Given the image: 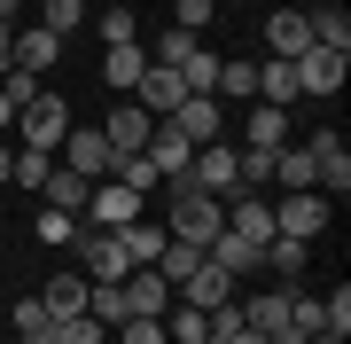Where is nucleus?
<instances>
[{
  "mask_svg": "<svg viewBox=\"0 0 351 344\" xmlns=\"http://www.w3.org/2000/svg\"><path fill=\"white\" fill-rule=\"evenodd\" d=\"M172 188H203V196H219V204H226V196L242 188V172H234V149H226V141L195 149V157H188V172H180Z\"/></svg>",
  "mask_w": 351,
  "mask_h": 344,
  "instance_id": "obj_4",
  "label": "nucleus"
},
{
  "mask_svg": "<svg viewBox=\"0 0 351 344\" xmlns=\"http://www.w3.org/2000/svg\"><path fill=\"white\" fill-rule=\"evenodd\" d=\"M63 172L110 180V141H101V126H71V133H63Z\"/></svg>",
  "mask_w": 351,
  "mask_h": 344,
  "instance_id": "obj_11",
  "label": "nucleus"
},
{
  "mask_svg": "<svg viewBox=\"0 0 351 344\" xmlns=\"http://www.w3.org/2000/svg\"><path fill=\"white\" fill-rule=\"evenodd\" d=\"M8 165H16V149H8V141H0V188H8Z\"/></svg>",
  "mask_w": 351,
  "mask_h": 344,
  "instance_id": "obj_47",
  "label": "nucleus"
},
{
  "mask_svg": "<svg viewBox=\"0 0 351 344\" xmlns=\"http://www.w3.org/2000/svg\"><path fill=\"white\" fill-rule=\"evenodd\" d=\"M117 344H172V336H164V321H117Z\"/></svg>",
  "mask_w": 351,
  "mask_h": 344,
  "instance_id": "obj_43",
  "label": "nucleus"
},
{
  "mask_svg": "<svg viewBox=\"0 0 351 344\" xmlns=\"http://www.w3.org/2000/svg\"><path fill=\"white\" fill-rule=\"evenodd\" d=\"M141 219V196L125 180H94L86 188V211H78V227H133Z\"/></svg>",
  "mask_w": 351,
  "mask_h": 344,
  "instance_id": "obj_6",
  "label": "nucleus"
},
{
  "mask_svg": "<svg viewBox=\"0 0 351 344\" xmlns=\"http://www.w3.org/2000/svg\"><path fill=\"white\" fill-rule=\"evenodd\" d=\"M313 344H343V336H313Z\"/></svg>",
  "mask_w": 351,
  "mask_h": 344,
  "instance_id": "obj_50",
  "label": "nucleus"
},
{
  "mask_svg": "<svg viewBox=\"0 0 351 344\" xmlns=\"http://www.w3.org/2000/svg\"><path fill=\"white\" fill-rule=\"evenodd\" d=\"M320 227H328V196H320V188H297V196H281V204H274V235L313 242Z\"/></svg>",
  "mask_w": 351,
  "mask_h": 344,
  "instance_id": "obj_8",
  "label": "nucleus"
},
{
  "mask_svg": "<svg viewBox=\"0 0 351 344\" xmlns=\"http://www.w3.org/2000/svg\"><path fill=\"white\" fill-rule=\"evenodd\" d=\"M203 258H211L219 274H234V282H242V274H258V266H265V242L234 235V227H219V235H211V251H203Z\"/></svg>",
  "mask_w": 351,
  "mask_h": 344,
  "instance_id": "obj_13",
  "label": "nucleus"
},
{
  "mask_svg": "<svg viewBox=\"0 0 351 344\" xmlns=\"http://www.w3.org/2000/svg\"><path fill=\"white\" fill-rule=\"evenodd\" d=\"M274 188H281V196L313 188V149H297V141H289V149H274Z\"/></svg>",
  "mask_w": 351,
  "mask_h": 344,
  "instance_id": "obj_25",
  "label": "nucleus"
},
{
  "mask_svg": "<svg viewBox=\"0 0 351 344\" xmlns=\"http://www.w3.org/2000/svg\"><path fill=\"white\" fill-rule=\"evenodd\" d=\"M304 24H313V47H343L351 55V16L343 8H304Z\"/></svg>",
  "mask_w": 351,
  "mask_h": 344,
  "instance_id": "obj_29",
  "label": "nucleus"
},
{
  "mask_svg": "<svg viewBox=\"0 0 351 344\" xmlns=\"http://www.w3.org/2000/svg\"><path fill=\"white\" fill-rule=\"evenodd\" d=\"M86 188H94V180H86V172H63V165H55L47 180H39V196H47V211H71V219L86 211Z\"/></svg>",
  "mask_w": 351,
  "mask_h": 344,
  "instance_id": "obj_22",
  "label": "nucleus"
},
{
  "mask_svg": "<svg viewBox=\"0 0 351 344\" xmlns=\"http://www.w3.org/2000/svg\"><path fill=\"white\" fill-rule=\"evenodd\" d=\"M0 344H24V336H0Z\"/></svg>",
  "mask_w": 351,
  "mask_h": 344,
  "instance_id": "obj_51",
  "label": "nucleus"
},
{
  "mask_svg": "<svg viewBox=\"0 0 351 344\" xmlns=\"http://www.w3.org/2000/svg\"><path fill=\"white\" fill-rule=\"evenodd\" d=\"M16 126H24V149H47V157H55V149H63V133H71V102L39 87L32 102L16 110Z\"/></svg>",
  "mask_w": 351,
  "mask_h": 344,
  "instance_id": "obj_2",
  "label": "nucleus"
},
{
  "mask_svg": "<svg viewBox=\"0 0 351 344\" xmlns=\"http://www.w3.org/2000/svg\"><path fill=\"white\" fill-rule=\"evenodd\" d=\"M141 71H149V47H141V39H133V47H110V55H101V78H110L117 94H133V87H141Z\"/></svg>",
  "mask_w": 351,
  "mask_h": 344,
  "instance_id": "obj_23",
  "label": "nucleus"
},
{
  "mask_svg": "<svg viewBox=\"0 0 351 344\" xmlns=\"http://www.w3.org/2000/svg\"><path fill=\"white\" fill-rule=\"evenodd\" d=\"M304 149H313V188H328L343 204L351 196V149H343V133H313Z\"/></svg>",
  "mask_w": 351,
  "mask_h": 344,
  "instance_id": "obj_7",
  "label": "nucleus"
},
{
  "mask_svg": "<svg viewBox=\"0 0 351 344\" xmlns=\"http://www.w3.org/2000/svg\"><path fill=\"white\" fill-rule=\"evenodd\" d=\"M16 126V102H8V94H0V133H8Z\"/></svg>",
  "mask_w": 351,
  "mask_h": 344,
  "instance_id": "obj_48",
  "label": "nucleus"
},
{
  "mask_svg": "<svg viewBox=\"0 0 351 344\" xmlns=\"http://www.w3.org/2000/svg\"><path fill=\"white\" fill-rule=\"evenodd\" d=\"M141 157L156 165V180H180V172H188V157H195V141L180 133V126H164V117H156V126H149V149H141Z\"/></svg>",
  "mask_w": 351,
  "mask_h": 344,
  "instance_id": "obj_14",
  "label": "nucleus"
},
{
  "mask_svg": "<svg viewBox=\"0 0 351 344\" xmlns=\"http://www.w3.org/2000/svg\"><path fill=\"white\" fill-rule=\"evenodd\" d=\"M265 344H313V336H304V329H274V336H265Z\"/></svg>",
  "mask_w": 351,
  "mask_h": 344,
  "instance_id": "obj_46",
  "label": "nucleus"
},
{
  "mask_svg": "<svg viewBox=\"0 0 351 344\" xmlns=\"http://www.w3.org/2000/svg\"><path fill=\"white\" fill-rule=\"evenodd\" d=\"M211 94H226V102H250L258 94V63H219V87Z\"/></svg>",
  "mask_w": 351,
  "mask_h": 344,
  "instance_id": "obj_37",
  "label": "nucleus"
},
{
  "mask_svg": "<svg viewBox=\"0 0 351 344\" xmlns=\"http://www.w3.org/2000/svg\"><path fill=\"white\" fill-rule=\"evenodd\" d=\"M242 133H250V149H289V110L258 102V110H250V126H242Z\"/></svg>",
  "mask_w": 351,
  "mask_h": 344,
  "instance_id": "obj_27",
  "label": "nucleus"
},
{
  "mask_svg": "<svg viewBox=\"0 0 351 344\" xmlns=\"http://www.w3.org/2000/svg\"><path fill=\"white\" fill-rule=\"evenodd\" d=\"M258 102H274V110H297V102H304V94H297V63L265 55V63H258Z\"/></svg>",
  "mask_w": 351,
  "mask_h": 344,
  "instance_id": "obj_21",
  "label": "nucleus"
},
{
  "mask_svg": "<svg viewBox=\"0 0 351 344\" xmlns=\"http://www.w3.org/2000/svg\"><path fill=\"white\" fill-rule=\"evenodd\" d=\"M101 344H117V336H101Z\"/></svg>",
  "mask_w": 351,
  "mask_h": 344,
  "instance_id": "obj_52",
  "label": "nucleus"
},
{
  "mask_svg": "<svg viewBox=\"0 0 351 344\" xmlns=\"http://www.w3.org/2000/svg\"><path fill=\"white\" fill-rule=\"evenodd\" d=\"M16 8H24V0H0V24H16Z\"/></svg>",
  "mask_w": 351,
  "mask_h": 344,
  "instance_id": "obj_49",
  "label": "nucleus"
},
{
  "mask_svg": "<svg viewBox=\"0 0 351 344\" xmlns=\"http://www.w3.org/2000/svg\"><path fill=\"white\" fill-rule=\"evenodd\" d=\"M180 78H188V94H211V87H219V55H211V47H195L188 63H180Z\"/></svg>",
  "mask_w": 351,
  "mask_h": 344,
  "instance_id": "obj_39",
  "label": "nucleus"
},
{
  "mask_svg": "<svg viewBox=\"0 0 351 344\" xmlns=\"http://www.w3.org/2000/svg\"><path fill=\"white\" fill-rule=\"evenodd\" d=\"M164 126H180V133L195 141V149H211V141L226 133V126H219V102H211V94H188V102H180L172 117H164Z\"/></svg>",
  "mask_w": 351,
  "mask_h": 344,
  "instance_id": "obj_19",
  "label": "nucleus"
},
{
  "mask_svg": "<svg viewBox=\"0 0 351 344\" xmlns=\"http://www.w3.org/2000/svg\"><path fill=\"white\" fill-rule=\"evenodd\" d=\"M195 266H203V251H195V242H180V235H172V242H164V251H156V274L172 282V290H180V282H188Z\"/></svg>",
  "mask_w": 351,
  "mask_h": 344,
  "instance_id": "obj_31",
  "label": "nucleus"
},
{
  "mask_svg": "<svg viewBox=\"0 0 351 344\" xmlns=\"http://www.w3.org/2000/svg\"><path fill=\"white\" fill-rule=\"evenodd\" d=\"M78 251H86V282H101V290L133 274V251H125L117 227H78Z\"/></svg>",
  "mask_w": 351,
  "mask_h": 344,
  "instance_id": "obj_5",
  "label": "nucleus"
},
{
  "mask_svg": "<svg viewBox=\"0 0 351 344\" xmlns=\"http://www.w3.org/2000/svg\"><path fill=\"white\" fill-rule=\"evenodd\" d=\"M304 47H313V24H304V8H274V24H265V55L297 63Z\"/></svg>",
  "mask_w": 351,
  "mask_h": 344,
  "instance_id": "obj_18",
  "label": "nucleus"
},
{
  "mask_svg": "<svg viewBox=\"0 0 351 344\" xmlns=\"http://www.w3.org/2000/svg\"><path fill=\"white\" fill-rule=\"evenodd\" d=\"M172 24L203 39V32H211V0H172Z\"/></svg>",
  "mask_w": 351,
  "mask_h": 344,
  "instance_id": "obj_42",
  "label": "nucleus"
},
{
  "mask_svg": "<svg viewBox=\"0 0 351 344\" xmlns=\"http://www.w3.org/2000/svg\"><path fill=\"white\" fill-rule=\"evenodd\" d=\"M219 227H226V204H219V196H203V188H172V219H164V235H180V242H195V251H211Z\"/></svg>",
  "mask_w": 351,
  "mask_h": 344,
  "instance_id": "obj_1",
  "label": "nucleus"
},
{
  "mask_svg": "<svg viewBox=\"0 0 351 344\" xmlns=\"http://www.w3.org/2000/svg\"><path fill=\"white\" fill-rule=\"evenodd\" d=\"M47 172H55V157H47V149H16V165H8V180H24V188H39Z\"/></svg>",
  "mask_w": 351,
  "mask_h": 344,
  "instance_id": "obj_40",
  "label": "nucleus"
},
{
  "mask_svg": "<svg viewBox=\"0 0 351 344\" xmlns=\"http://www.w3.org/2000/svg\"><path fill=\"white\" fill-rule=\"evenodd\" d=\"M242 306V321H250L258 336H274V329H289V306H297V282H281V290H265V297H234Z\"/></svg>",
  "mask_w": 351,
  "mask_h": 344,
  "instance_id": "obj_17",
  "label": "nucleus"
},
{
  "mask_svg": "<svg viewBox=\"0 0 351 344\" xmlns=\"http://www.w3.org/2000/svg\"><path fill=\"white\" fill-rule=\"evenodd\" d=\"M164 336H172V344H203V336H211V313H195V306L172 297V306H164Z\"/></svg>",
  "mask_w": 351,
  "mask_h": 344,
  "instance_id": "obj_28",
  "label": "nucleus"
},
{
  "mask_svg": "<svg viewBox=\"0 0 351 344\" xmlns=\"http://www.w3.org/2000/svg\"><path fill=\"white\" fill-rule=\"evenodd\" d=\"M226 227H234V235H250V242H274V196L234 188V196H226Z\"/></svg>",
  "mask_w": 351,
  "mask_h": 344,
  "instance_id": "obj_15",
  "label": "nucleus"
},
{
  "mask_svg": "<svg viewBox=\"0 0 351 344\" xmlns=\"http://www.w3.org/2000/svg\"><path fill=\"white\" fill-rule=\"evenodd\" d=\"M328 306V336H351V290H336V297H320Z\"/></svg>",
  "mask_w": 351,
  "mask_h": 344,
  "instance_id": "obj_44",
  "label": "nucleus"
},
{
  "mask_svg": "<svg viewBox=\"0 0 351 344\" xmlns=\"http://www.w3.org/2000/svg\"><path fill=\"white\" fill-rule=\"evenodd\" d=\"M149 126H156V117L141 110V102H125V110H110V117H101V141H110V165H117V157H133V149H149Z\"/></svg>",
  "mask_w": 351,
  "mask_h": 344,
  "instance_id": "obj_12",
  "label": "nucleus"
},
{
  "mask_svg": "<svg viewBox=\"0 0 351 344\" xmlns=\"http://www.w3.org/2000/svg\"><path fill=\"white\" fill-rule=\"evenodd\" d=\"M47 329H55L47 297H16V306H8V336H24V344H47Z\"/></svg>",
  "mask_w": 351,
  "mask_h": 344,
  "instance_id": "obj_24",
  "label": "nucleus"
},
{
  "mask_svg": "<svg viewBox=\"0 0 351 344\" xmlns=\"http://www.w3.org/2000/svg\"><path fill=\"white\" fill-rule=\"evenodd\" d=\"M55 55H63V39H55L47 24H32V32H16V71H32V78H47V71H55Z\"/></svg>",
  "mask_w": 351,
  "mask_h": 344,
  "instance_id": "obj_20",
  "label": "nucleus"
},
{
  "mask_svg": "<svg viewBox=\"0 0 351 344\" xmlns=\"http://www.w3.org/2000/svg\"><path fill=\"white\" fill-rule=\"evenodd\" d=\"M133 94H141V110H149V117H172L180 102H188V78H180V71H164V63H149Z\"/></svg>",
  "mask_w": 351,
  "mask_h": 344,
  "instance_id": "obj_16",
  "label": "nucleus"
},
{
  "mask_svg": "<svg viewBox=\"0 0 351 344\" xmlns=\"http://www.w3.org/2000/svg\"><path fill=\"white\" fill-rule=\"evenodd\" d=\"M343 78H351V55L343 47H304L297 55V94H304V102H336Z\"/></svg>",
  "mask_w": 351,
  "mask_h": 344,
  "instance_id": "obj_3",
  "label": "nucleus"
},
{
  "mask_svg": "<svg viewBox=\"0 0 351 344\" xmlns=\"http://www.w3.org/2000/svg\"><path fill=\"white\" fill-rule=\"evenodd\" d=\"M117 297H125V321H164V306H172V282H164L156 266H133L125 282H117Z\"/></svg>",
  "mask_w": 351,
  "mask_h": 344,
  "instance_id": "obj_9",
  "label": "nucleus"
},
{
  "mask_svg": "<svg viewBox=\"0 0 351 344\" xmlns=\"http://www.w3.org/2000/svg\"><path fill=\"white\" fill-rule=\"evenodd\" d=\"M117 235H125V251H133V266H156V251H164V242H172V235H164V227H149V219H133V227H117Z\"/></svg>",
  "mask_w": 351,
  "mask_h": 344,
  "instance_id": "obj_34",
  "label": "nucleus"
},
{
  "mask_svg": "<svg viewBox=\"0 0 351 344\" xmlns=\"http://www.w3.org/2000/svg\"><path fill=\"white\" fill-rule=\"evenodd\" d=\"M32 235H39V242H78V219H71V211H47V204H39Z\"/></svg>",
  "mask_w": 351,
  "mask_h": 344,
  "instance_id": "obj_41",
  "label": "nucleus"
},
{
  "mask_svg": "<svg viewBox=\"0 0 351 344\" xmlns=\"http://www.w3.org/2000/svg\"><path fill=\"white\" fill-rule=\"evenodd\" d=\"M94 32H101V47H133V39H141L133 8H101V16H94Z\"/></svg>",
  "mask_w": 351,
  "mask_h": 344,
  "instance_id": "obj_36",
  "label": "nucleus"
},
{
  "mask_svg": "<svg viewBox=\"0 0 351 344\" xmlns=\"http://www.w3.org/2000/svg\"><path fill=\"white\" fill-rule=\"evenodd\" d=\"M203 344H265V336L242 321V306H219V313H211V336H203Z\"/></svg>",
  "mask_w": 351,
  "mask_h": 344,
  "instance_id": "obj_32",
  "label": "nucleus"
},
{
  "mask_svg": "<svg viewBox=\"0 0 351 344\" xmlns=\"http://www.w3.org/2000/svg\"><path fill=\"white\" fill-rule=\"evenodd\" d=\"M195 47H203L195 32H180V24H164V32H156V47H149V63H164V71H180V63H188Z\"/></svg>",
  "mask_w": 351,
  "mask_h": 344,
  "instance_id": "obj_30",
  "label": "nucleus"
},
{
  "mask_svg": "<svg viewBox=\"0 0 351 344\" xmlns=\"http://www.w3.org/2000/svg\"><path fill=\"white\" fill-rule=\"evenodd\" d=\"M0 94H8V102H16V110H24V102H32V94H39V78H32V71H8V78H0Z\"/></svg>",
  "mask_w": 351,
  "mask_h": 344,
  "instance_id": "obj_45",
  "label": "nucleus"
},
{
  "mask_svg": "<svg viewBox=\"0 0 351 344\" xmlns=\"http://www.w3.org/2000/svg\"><path fill=\"white\" fill-rule=\"evenodd\" d=\"M304 251H313V242H297V235H274V242H265V266H274L281 282H297V274H304Z\"/></svg>",
  "mask_w": 351,
  "mask_h": 344,
  "instance_id": "obj_33",
  "label": "nucleus"
},
{
  "mask_svg": "<svg viewBox=\"0 0 351 344\" xmlns=\"http://www.w3.org/2000/svg\"><path fill=\"white\" fill-rule=\"evenodd\" d=\"M39 24H47L55 39H71L78 24H86V0H39Z\"/></svg>",
  "mask_w": 351,
  "mask_h": 344,
  "instance_id": "obj_35",
  "label": "nucleus"
},
{
  "mask_svg": "<svg viewBox=\"0 0 351 344\" xmlns=\"http://www.w3.org/2000/svg\"><path fill=\"white\" fill-rule=\"evenodd\" d=\"M234 290H242V282H234V274H219L211 258H203V266L180 282L172 297H180V306H195V313H219V306H234Z\"/></svg>",
  "mask_w": 351,
  "mask_h": 344,
  "instance_id": "obj_10",
  "label": "nucleus"
},
{
  "mask_svg": "<svg viewBox=\"0 0 351 344\" xmlns=\"http://www.w3.org/2000/svg\"><path fill=\"white\" fill-rule=\"evenodd\" d=\"M86 290H94L86 274H55L39 297H47V313H55V321H71V313H86Z\"/></svg>",
  "mask_w": 351,
  "mask_h": 344,
  "instance_id": "obj_26",
  "label": "nucleus"
},
{
  "mask_svg": "<svg viewBox=\"0 0 351 344\" xmlns=\"http://www.w3.org/2000/svg\"><path fill=\"white\" fill-rule=\"evenodd\" d=\"M101 336H110V329H101L94 313H71V321H55V329H47V344H101Z\"/></svg>",
  "mask_w": 351,
  "mask_h": 344,
  "instance_id": "obj_38",
  "label": "nucleus"
}]
</instances>
